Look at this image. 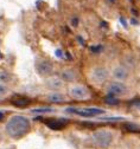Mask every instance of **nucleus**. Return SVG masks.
I'll return each mask as SVG.
<instances>
[{
	"instance_id": "2",
	"label": "nucleus",
	"mask_w": 140,
	"mask_h": 149,
	"mask_svg": "<svg viewBox=\"0 0 140 149\" xmlns=\"http://www.w3.org/2000/svg\"><path fill=\"white\" fill-rule=\"evenodd\" d=\"M113 133L109 132L107 129H100V130H96L94 132V134L91 135V140H93V143L98 147V148H108L112 142H113Z\"/></svg>"
},
{
	"instance_id": "9",
	"label": "nucleus",
	"mask_w": 140,
	"mask_h": 149,
	"mask_svg": "<svg viewBox=\"0 0 140 149\" xmlns=\"http://www.w3.org/2000/svg\"><path fill=\"white\" fill-rule=\"evenodd\" d=\"M45 124L50 129H52V130H62L68 124V120H63V118H50V120L45 121Z\"/></svg>"
},
{
	"instance_id": "20",
	"label": "nucleus",
	"mask_w": 140,
	"mask_h": 149,
	"mask_svg": "<svg viewBox=\"0 0 140 149\" xmlns=\"http://www.w3.org/2000/svg\"><path fill=\"white\" fill-rule=\"evenodd\" d=\"M3 118H4V114H3V113H0V121H1Z\"/></svg>"
},
{
	"instance_id": "10",
	"label": "nucleus",
	"mask_w": 140,
	"mask_h": 149,
	"mask_svg": "<svg viewBox=\"0 0 140 149\" xmlns=\"http://www.w3.org/2000/svg\"><path fill=\"white\" fill-rule=\"evenodd\" d=\"M45 84L51 90H59L63 86V81L59 77H50L45 81Z\"/></svg>"
},
{
	"instance_id": "14",
	"label": "nucleus",
	"mask_w": 140,
	"mask_h": 149,
	"mask_svg": "<svg viewBox=\"0 0 140 149\" xmlns=\"http://www.w3.org/2000/svg\"><path fill=\"white\" fill-rule=\"evenodd\" d=\"M124 128L127 130V132H131V133H139L140 132V127L135 123H131V122H127L124 124Z\"/></svg>"
},
{
	"instance_id": "17",
	"label": "nucleus",
	"mask_w": 140,
	"mask_h": 149,
	"mask_svg": "<svg viewBox=\"0 0 140 149\" xmlns=\"http://www.w3.org/2000/svg\"><path fill=\"white\" fill-rule=\"evenodd\" d=\"M50 111H52V108H38L33 110V113H50Z\"/></svg>"
},
{
	"instance_id": "16",
	"label": "nucleus",
	"mask_w": 140,
	"mask_h": 149,
	"mask_svg": "<svg viewBox=\"0 0 140 149\" xmlns=\"http://www.w3.org/2000/svg\"><path fill=\"white\" fill-rule=\"evenodd\" d=\"M105 102H106L107 104H109V105H115V104L119 103V100H117L115 96H113V95H108V96L105 98Z\"/></svg>"
},
{
	"instance_id": "18",
	"label": "nucleus",
	"mask_w": 140,
	"mask_h": 149,
	"mask_svg": "<svg viewBox=\"0 0 140 149\" xmlns=\"http://www.w3.org/2000/svg\"><path fill=\"white\" fill-rule=\"evenodd\" d=\"M7 94V88L4 84H0V96H4Z\"/></svg>"
},
{
	"instance_id": "21",
	"label": "nucleus",
	"mask_w": 140,
	"mask_h": 149,
	"mask_svg": "<svg viewBox=\"0 0 140 149\" xmlns=\"http://www.w3.org/2000/svg\"><path fill=\"white\" fill-rule=\"evenodd\" d=\"M0 140H1V135H0Z\"/></svg>"
},
{
	"instance_id": "13",
	"label": "nucleus",
	"mask_w": 140,
	"mask_h": 149,
	"mask_svg": "<svg viewBox=\"0 0 140 149\" xmlns=\"http://www.w3.org/2000/svg\"><path fill=\"white\" fill-rule=\"evenodd\" d=\"M12 104L15 107H19V108H24L30 104V100H27L25 97H17L12 101Z\"/></svg>"
},
{
	"instance_id": "5",
	"label": "nucleus",
	"mask_w": 140,
	"mask_h": 149,
	"mask_svg": "<svg viewBox=\"0 0 140 149\" xmlns=\"http://www.w3.org/2000/svg\"><path fill=\"white\" fill-rule=\"evenodd\" d=\"M108 77H109V71L105 66H95L90 71V79L96 84H101L106 82Z\"/></svg>"
},
{
	"instance_id": "19",
	"label": "nucleus",
	"mask_w": 140,
	"mask_h": 149,
	"mask_svg": "<svg viewBox=\"0 0 140 149\" xmlns=\"http://www.w3.org/2000/svg\"><path fill=\"white\" fill-rule=\"evenodd\" d=\"M133 107H136V108H140V100H136V101H134V102H132L131 103Z\"/></svg>"
},
{
	"instance_id": "7",
	"label": "nucleus",
	"mask_w": 140,
	"mask_h": 149,
	"mask_svg": "<svg viewBox=\"0 0 140 149\" xmlns=\"http://www.w3.org/2000/svg\"><path fill=\"white\" fill-rule=\"evenodd\" d=\"M107 90L109 92V95L120 96V95H125L127 92V86L122 82H112L109 83Z\"/></svg>"
},
{
	"instance_id": "6",
	"label": "nucleus",
	"mask_w": 140,
	"mask_h": 149,
	"mask_svg": "<svg viewBox=\"0 0 140 149\" xmlns=\"http://www.w3.org/2000/svg\"><path fill=\"white\" fill-rule=\"evenodd\" d=\"M36 70L41 76H50L53 71V66L49 61L38 59L36 62Z\"/></svg>"
},
{
	"instance_id": "1",
	"label": "nucleus",
	"mask_w": 140,
	"mask_h": 149,
	"mask_svg": "<svg viewBox=\"0 0 140 149\" xmlns=\"http://www.w3.org/2000/svg\"><path fill=\"white\" fill-rule=\"evenodd\" d=\"M30 121L22 115H15L12 116L8 122L6 123V132L11 137L14 139H19V137H23L24 135H26L30 130Z\"/></svg>"
},
{
	"instance_id": "11",
	"label": "nucleus",
	"mask_w": 140,
	"mask_h": 149,
	"mask_svg": "<svg viewBox=\"0 0 140 149\" xmlns=\"http://www.w3.org/2000/svg\"><path fill=\"white\" fill-rule=\"evenodd\" d=\"M46 100L51 103H63L65 101V97L61 94V92L53 91V92H51V94H49L46 96Z\"/></svg>"
},
{
	"instance_id": "15",
	"label": "nucleus",
	"mask_w": 140,
	"mask_h": 149,
	"mask_svg": "<svg viewBox=\"0 0 140 149\" xmlns=\"http://www.w3.org/2000/svg\"><path fill=\"white\" fill-rule=\"evenodd\" d=\"M11 82V74L7 71H0V83H8Z\"/></svg>"
},
{
	"instance_id": "12",
	"label": "nucleus",
	"mask_w": 140,
	"mask_h": 149,
	"mask_svg": "<svg viewBox=\"0 0 140 149\" xmlns=\"http://www.w3.org/2000/svg\"><path fill=\"white\" fill-rule=\"evenodd\" d=\"M62 81H67V82H74L76 78V72L72 69H64L62 71Z\"/></svg>"
},
{
	"instance_id": "4",
	"label": "nucleus",
	"mask_w": 140,
	"mask_h": 149,
	"mask_svg": "<svg viewBox=\"0 0 140 149\" xmlns=\"http://www.w3.org/2000/svg\"><path fill=\"white\" fill-rule=\"evenodd\" d=\"M67 111L72 114H76L81 117H94L97 115H101L103 114V110L102 109H98V108H68Z\"/></svg>"
},
{
	"instance_id": "3",
	"label": "nucleus",
	"mask_w": 140,
	"mask_h": 149,
	"mask_svg": "<svg viewBox=\"0 0 140 149\" xmlns=\"http://www.w3.org/2000/svg\"><path fill=\"white\" fill-rule=\"evenodd\" d=\"M69 95L70 97H72L74 100L77 101H84L87 98H89L90 96V92L89 90L81 84H74L69 88Z\"/></svg>"
},
{
	"instance_id": "8",
	"label": "nucleus",
	"mask_w": 140,
	"mask_h": 149,
	"mask_svg": "<svg viewBox=\"0 0 140 149\" xmlns=\"http://www.w3.org/2000/svg\"><path fill=\"white\" fill-rule=\"evenodd\" d=\"M112 74H113V77L116 79V81H126L128 78V70L122 66V65H116L114 66L113 71H112Z\"/></svg>"
}]
</instances>
